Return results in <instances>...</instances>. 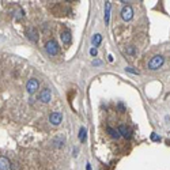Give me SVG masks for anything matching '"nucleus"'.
Returning a JSON list of instances; mask_svg holds the SVG:
<instances>
[{
  "instance_id": "f257e3e1",
  "label": "nucleus",
  "mask_w": 170,
  "mask_h": 170,
  "mask_svg": "<svg viewBox=\"0 0 170 170\" xmlns=\"http://www.w3.org/2000/svg\"><path fill=\"white\" fill-rule=\"evenodd\" d=\"M163 63H165L163 56L157 55L148 61V68H150V70H158V68H161L163 65Z\"/></svg>"
},
{
  "instance_id": "f03ea898",
  "label": "nucleus",
  "mask_w": 170,
  "mask_h": 170,
  "mask_svg": "<svg viewBox=\"0 0 170 170\" xmlns=\"http://www.w3.org/2000/svg\"><path fill=\"white\" fill-rule=\"evenodd\" d=\"M45 49H46V52L51 56H56L59 53V45H57V42H56L55 40L48 41V42L45 44Z\"/></svg>"
},
{
  "instance_id": "7ed1b4c3",
  "label": "nucleus",
  "mask_w": 170,
  "mask_h": 170,
  "mask_svg": "<svg viewBox=\"0 0 170 170\" xmlns=\"http://www.w3.org/2000/svg\"><path fill=\"white\" fill-rule=\"evenodd\" d=\"M121 18L124 20H131L133 18V10L131 6H125V7L121 10Z\"/></svg>"
},
{
  "instance_id": "20e7f679",
  "label": "nucleus",
  "mask_w": 170,
  "mask_h": 170,
  "mask_svg": "<svg viewBox=\"0 0 170 170\" xmlns=\"http://www.w3.org/2000/svg\"><path fill=\"white\" fill-rule=\"evenodd\" d=\"M49 121H51L52 125H60L61 121H63V116H61V113H59V112H53V113L49 116Z\"/></svg>"
},
{
  "instance_id": "39448f33",
  "label": "nucleus",
  "mask_w": 170,
  "mask_h": 170,
  "mask_svg": "<svg viewBox=\"0 0 170 170\" xmlns=\"http://www.w3.org/2000/svg\"><path fill=\"white\" fill-rule=\"evenodd\" d=\"M38 86H40V83H38V80L37 79H29L27 84H26V90H27V93L33 94V93H36V90L38 89Z\"/></svg>"
},
{
  "instance_id": "423d86ee",
  "label": "nucleus",
  "mask_w": 170,
  "mask_h": 170,
  "mask_svg": "<svg viewBox=\"0 0 170 170\" xmlns=\"http://www.w3.org/2000/svg\"><path fill=\"white\" fill-rule=\"evenodd\" d=\"M51 98H52V93L49 89H44L40 93V101L44 103H48L51 102Z\"/></svg>"
},
{
  "instance_id": "0eeeda50",
  "label": "nucleus",
  "mask_w": 170,
  "mask_h": 170,
  "mask_svg": "<svg viewBox=\"0 0 170 170\" xmlns=\"http://www.w3.org/2000/svg\"><path fill=\"white\" fill-rule=\"evenodd\" d=\"M26 36H27V38L30 41H33V42H37V40H38V33H37V30L34 27H29L27 30H26Z\"/></svg>"
},
{
  "instance_id": "6e6552de",
  "label": "nucleus",
  "mask_w": 170,
  "mask_h": 170,
  "mask_svg": "<svg viewBox=\"0 0 170 170\" xmlns=\"http://www.w3.org/2000/svg\"><path fill=\"white\" fill-rule=\"evenodd\" d=\"M117 131H119V133L121 135V136H124L125 139H129V138H131V131L128 129V128L125 127L124 124H121V125L119 127V129H117Z\"/></svg>"
},
{
  "instance_id": "1a4fd4ad",
  "label": "nucleus",
  "mask_w": 170,
  "mask_h": 170,
  "mask_svg": "<svg viewBox=\"0 0 170 170\" xmlns=\"http://www.w3.org/2000/svg\"><path fill=\"white\" fill-rule=\"evenodd\" d=\"M0 170H10V161L6 157H0Z\"/></svg>"
},
{
  "instance_id": "9d476101",
  "label": "nucleus",
  "mask_w": 170,
  "mask_h": 170,
  "mask_svg": "<svg viewBox=\"0 0 170 170\" xmlns=\"http://www.w3.org/2000/svg\"><path fill=\"white\" fill-rule=\"evenodd\" d=\"M60 37H61V42L63 44H70L71 42V33L70 32H63L61 34H60Z\"/></svg>"
},
{
  "instance_id": "9b49d317",
  "label": "nucleus",
  "mask_w": 170,
  "mask_h": 170,
  "mask_svg": "<svg viewBox=\"0 0 170 170\" xmlns=\"http://www.w3.org/2000/svg\"><path fill=\"white\" fill-rule=\"evenodd\" d=\"M101 41H102V36L101 34H94L93 38H91V42H93L94 46H98L99 44H101Z\"/></svg>"
},
{
  "instance_id": "f8f14e48",
  "label": "nucleus",
  "mask_w": 170,
  "mask_h": 170,
  "mask_svg": "<svg viewBox=\"0 0 170 170\" xmlns=\"http://www.w3.org/2000/svg\"><path fill=\"white\" fill-rule=\"evenodd\" d=\"M106 131H107V133L110 135L112 138H115V139H119V138H120V133H119V131L113 129V128H112V127H107V128H106Z\"/></svg>"
},
{
  "instance_id": "ddd939ff",
  "label": "nucleus",
  "mask_w": 170,
  "mask_h": 170,
  "mask_svg": "<svg viewBox=\"0 0 170 170\" xmlns=\"http://www.w3.org/2000/svg\"><path fill=\"white\" fill-rule=\"evenodd\" d=\"M109 18H110V3H106V8H105V23H109Z\"/></svg>"
},
{
  "instance_id": "4468645a",
  "label": "nucleus",
  "mask_w": 170,
  "mask_h": 170,
  "mask_svg": "<svg viewBox=\"0 0 170 170\" xmlns=\"http://www.w3.org/2000/svg\"><path fill=\"white\" fill-rule=\"evenodd\" d=\"M86 136H87V129L82 127L79 129V140L80 142H84V140H86Z\"/></svg>"
},
{
  "instance_id": "2eb2a0df",
  "label": "nucleus",
  "mask_w": 170,
  "mask_h": 170,
  "mask_svg": "<svg viewBox=\"0 0 170 170\" xmlns=\"http://www.w3.org/2000/svg\"><path fill=\"white\" fill-rule=\"evenodd\" d=\"M151 140H152V142H159L161 138H159L157 133H151Z\"/></svg>"
},
{
  "instance_id": "dca6fc26",
  "label": "nucleus",
  "mask_w": 170,
  "mask_h": 170,
  "mask_svg": "<svg viewBox=\"0 0 170 170\" xmlns=\"http://www.w3.org/2000/svg\"><path fill=\"white\" fill-rule=\"evenodd\" d=\"M125 71L131 72V74H136V75H138V71H136V70H133L132 67H127V68H125Z\"/></svg>"
},
{
  "instance_id": "f3484780",
  "label": "nucleus",
  "mask_w": 170,
  "mask_h": 170,
  "mask_svg": "<svg viewBox=\"0 0 170 170\" xmlns=\"http://www.w3.org/2000/svg\"><path fill=\"white\" fill-rule=\"evenodd\" d=\"M97 53H98V51H97L95 48H91L90 49V55L91 56H97Z\"/></svg>"
},
{
  "instance_id": "a211bd4d",
  "label": "nucleus",
  "mask_w": 170,
  "mask_h": 170,
  "mask_svg": "<svg viewBox=\"0 0 170 170\" xmlns=\"http://www.w3.org/2000/svg\"><path fill=\"white\" fill-rule=\"evenodd\" d=\"M133 52H135V49H133V48H132V46H131V48H128V53H133Z\"/></svg>"
},
{
  "instance_id": "6ab92c4d",
  "label": "nucleus",
  "mask_w": 170,
  "mask_h": 170,
  "mask_svg": "<svg viewBox=\"0 0 170 170\" xmlns=\"http://www.w3.org/2000/svg\"><path fill=\"white\" fill-rule=\"evenodd\" d=\"M93 64H94V65H99V64H101V61H98V60H97V61H94Z\"/></svg>"
}]
</instances>
